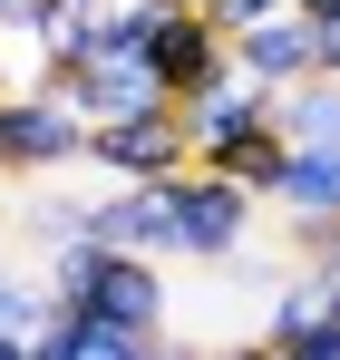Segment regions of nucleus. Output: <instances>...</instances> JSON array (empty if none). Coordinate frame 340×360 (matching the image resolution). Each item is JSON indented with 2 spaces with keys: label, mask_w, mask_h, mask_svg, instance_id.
<instances>
[{
  "label": "nucleus",
  "mask_w": 340,
  "mask_h": 360,
  "mask_svg": "<svg viewBox=\"0 0 340 360\" xmlns=\"http://www.w3.org/2000/svg\"><path fill=\"white\" fill-rule=\"evenodd\" d=\"M49 302H78L98 331H166L175 302H166V273H156V253H107L98 234H68L49 243Z\"/></svg>",
  "instance_id": "nucleus-1"
},
{
  "label": "nucleus",
  "mask_w": 340,
  "mask_h": 360,
  "mask_svg": "<svg viewBox=\"0 0 340 360\" xmlns=\"http://www.w3.org/2000/svg\"><path fill=\"white\" fill-rule=\"evenodd\" d=\"M88 166H107V185H166L195 166V136H185V108H136V117H98L88 127Z\"/></svg>",
  "instance_id": "nucleus-2"
},
{
  "label": "nucleus",
  "mask_w": 340,
  "mask_h": 360,
  "mask_svg": "<svg viewBox=\"0 0 340 360\" xmlns=\"http://www.w3.org/2000/svg\"><path fill=\"white\" fill-rule=\"evenodd\" d=\"M88 166V117L58 108L49 88H0V176H49Z\"/></svg>",
  "instance_id": "nucleus-3"
},
{
  "label": "nucleus",
  "mask_w": 340,
  "mask_h": 360,
  "mask_svg": "<svg viewBox=\"0 0 340 360\" xmlns=\"http://www.w3.org/2000/svg\"><path fill=\"white\" fill-rule=\"evenodd\" d=\"M58 108H78V117H136V108H166V78H156V59L146 49H88V59H68L39 78Z\"/></svg>",
  "instance_id": "nucleus-4"
},
{
  "label": "nucleus",
  "mask_w": 340,
  "mask_h": 360,
  "mask_svg": "<svg viewBox=\"0 0 340 360\" xmlns=\"http://www.w3.org/2000/svg\"><path fill=\"white\" fill-rule=\"evenodd\" d=\"M253 234V195L214 166H185L175 176V253H195V263H233Z\"/></svg>",
  "instance_id": "nucleus-5"
},
{
  "label": "nucleus",
  "mask_w": 340,
  "mask_h": 360,
  "mask_svg": "<svg viewBox=\"0 0 340 360\" xmlns=\"http://www.w3.org/2000/svg\"><path fill=\"white\" fill-rule=\"evenodd\" d=\"M146 59H156V78H166L175 108H185V98H214L224 78H243V68H233V39L195 10V0H185V10H166V30L146 39Z\"/></svg>",
  "instance_id": "nucleus-6"
},
{
  "label": "nucleus",
  "mask_w": 340,
  "mask_h": 360,
  "mask_svg": "<svg viewBox=\"0 0 340 360\" xmlns=\"http://www.w3.org/2000/svg\"><path fill=\"white\" fill-rule=\"evenodd\" d=\"M88 234L107 243V253H175V176L98 195V205H88Z\"/></svg>",
  "instance_id": "nucleus-7"
},
{
  "label": "nucleus",
  "mask_w": 340,
  "mask_h": 360,
  "mask_svg": "<svg viewBox=\"0 0 340 360\" xmlns=\"http://www.w3.org/2000/svg\"><path fill=\"white\" fill-rule=\"evenodd\" d=\"M233 68H243L253 88H273V98L301 88V78L321 68V59H311V20L282 10V20H263V30H233Z\"/></svg>",
  "instance_id": "nucleus-8"
},
{
  "label": "nucleus",
  "mask_w": 340,
  "mask_h": 360,
  "mask_svg": "<svg viewBox=\"0 0 340 360\" xmlns=\"http://www.w3.org/2000/svg\"><path fill=\"white\" fill-rule=\"evenodd\" d=\"M195 166H214V176H233L243 195H273L282 185V166H292V136H282V108L263 127H243V136H224V146H204Z\"/></svg>",
  "instance_id": "nucleus-9"
},
{
  "label": "nucleus",
  "mask_w": 340,
  "mask_h": 360,
  "mask_svg": "<svg viewBox=\"0 0 340 360\" xmlns=\"http://www.w3.org/2000/svg\"><path fill=\"white\" fill-rule=\"evenodd\" d=\"M273 108H282L273 88H253V78H224L214 98H185V136H195V156H204V146H224V136H243V127H263Z\"/></svg>",
  "instance_id": "nucleus-10"
},
{
  "label": "nucleus",
  "mask_w": 340,
  "mask_h": 360,
  "mask_svg": "<svg viewBox=\"0 0 340 360\" xmlns=\"http://www.w3.org/2000/svg\"><path fill=\"white\" fill-rule=\"evenodd\" d=\"M107 39V0H39V30H30V49L49 68H68V59H88Z\"/></svg>",
  "instance_id": "nucleus-11"
},
{
  "label": "nucleus",
  "mask_w": 340,
  "mask_h": 360,
  "mask_svg": "<svg viewBox=\"0 0 340 360\" xmlns=\"http://www.w3.org/2000/svg\"><path fill=\"white\" fill-rule=\"evenodd\" d=\"M273 205H282L292 224H301V214H340V146H292Z\"/></svg>",
  "instance_id": "nucleus-12"
},
{
  "label": "nucleus",
  "mask_w": 340,
  "mask_h": 360,
  "mask_svg": "<svg viewBox=\"0 0 340 360\" xmlns=\"http://www.w3.org/2000/svg\"><path fill=\"white\" fill-rule=\"evenodd\" d=\"M331 311H340V292L321 283V273H301V283H282V292H273V321H263V341H273V351H292V341H311Z\"/></svg>",
  "instance_id": "nucleus-13"
},
{
  "label": "nucleus",
  "mask_w": 340,
  "mask_h": 360,
  "mask_svg": "<svg viewBox=\"0 0 340 360\" xmlns=\"http://www.w3.org/2000/svg\"><path fill=\"white\" fill-rule=\"evenodd\" d=\"M282 136L292 146H340V78H301V88H282Z\"/></svg>",
  "instance_id": "nucleus-14"
},
{
  "label": "nucleus",
  "mask_w": 340,
  "mask_h": 360,
  "mask_svg": "<svg viewBox=\"0 0 340 360\" xmlns=\"http://www.w3.org/2000/svg\"><path fill=\"white\" fill-rule=\"evenodd\" d=\"M88 331H98V321H88L78 302H49V321L30 331V360H88Z\"/></svg>",
  "instance_id": "nucleus-15"
},
{
  "label": "nucleus",
  "mask_w": 340,
  "mask_h": 360,
  "mask_svg": "<svg viewBox=\"0 0 340 360\" xmlns=\"http://www.w3.org/2000/svg\"><path fill=\"white\" fill-rule=\"evenodd\" d=\"M39 321H49V283H20V273H0V331H10V341H30Z\"/></svg>",
  "instance_id": "nucleus-16"
},
{
  "label": "nucleus",
  "mask_w": 340,
  "mask_h": 360,
  "mask_svg": "<svg viewBox=\"0 0 340 360\" xmlns=\"http://www.w3.org/2000/svg\"><path fill=\"white\" fill-rule=\"evenodd\" d=\"M292 234H301V263H311V273L340 292V214H301Z\"/></svg>",
  "instance_id": "nucleus-17"
},
{
  "label": "nucleus",
  "mask_w": 340,
  "mask_h": 360,
  "mask_svg": "<svg viewBox=\"0 0 340 360\" xmlns=\"http://www.w3.org/2000/svg\"><path fill=\"white\" fill-rule=\"evenodd\" d=\"M195 10H204V20H214V30L233 39V30H263V20H282L292 0H195Z\"/></svg>",
  "instance_id": "nucleus-18"
},
{
  "label": "nucleus",
  "mask_w": 340,
  "mask_h": 360,
  "mask_svg": "<svg viewBox=\"0 0 340 360\" xmlns=\"http://www.w3.org/2000/svg\"><path fill=\"white\" fill-rule=\"evenodd\" d=\"M282 360H340V311H331V321H321V331H311V341H292Z\"/></svg>",
  "instance_id": "nucleus-19"
},
{
  "label": "nucleus",
  "mask_w": 340,
  "mask_h": 360,
  "mask_svg": "<svg viewBox=\"0 0 340 360\" xmlns=\"http://www.w3.org/2000/svg\"><path fill=\"white\" fill-rule=\"evenodd\" d=\"M311 59H321V78H340V20H311Z\"/></svg>",
  "instance_id": "nucleus-20"
},
{
  "label": "nucleus",
  "mask_w": 340,
  "mask_h": 360,
  "mask_svg": "<svg viewBox=\"0 0 340 360\" xmlns=\"http://www.w3.org/2000/svg\"><path fill=\"white\" fill-rule=\"evenodd\" d=\"M0 30H20V39H30V30H39V0H0Z\"/></svg>",
  "instance_id": "nucleus-21"
},
{
  "label": "nucleus",
  "mask_w": 340,
  "mask_h": 360,
  "mask_svg": "<svg viewBox=\"0 0 340 360\" xmlns=\"http://www.w3.org/2000/svg\"><path fill=\"white\" fill-rule=\"evenodd\" d=\"M214 360H282L273 341H233V351H214Z\"/></svg>",
  "instance_id": "nucleus-22"
},
{
  "label": "nucleus",
  "mask_w": 340,
  "mask_h": 360,
  "mask_svg": "<svg viewBox=\"0 0 340 360\" xmlns=\"http://www.w3.org/2000/svg\"><path fill=\"white\" fill-rule=\"evenodd\" d=\"M292 10H301V20H340V0H292Z\"/></svg>",
  "instance_id": "nucleus-23"
},
{
  "label": "nucleus",
  "mask_w": 340,
  "mask_h": 360,
  "mask_svg": "<svg viewBox=\"0 0 340 360\" xmlns=\"http://www.w3.org/2000/svg\"><path fill=\"white\" fill-rule=\"evenodd\" d=\"M0 360H30V341H10V331H0Z\"/></svg>",
  "instance_id": "nucleus-24"
},
{
  "label": "nucleus",
  "mask_w": 340,
  "mask_h": 360,
  "mask_svg": "<svg viewBox=\"0 0 340 360\" xmlns=\"http://www.w3.org/2000/svg\"><path fill=\"white\" fill-rule=\"evenodd\" d=\"M0 253H10V224H0Z\"/></svg>",
  "instance_id": "nucleus-25"
},
{
  "label": "nucleus",
  "mask_w": 340,
  "mask_h": 360,
  "mask_svg": "<svg viewBox=\"0 0 340 360\" xmlns=\"http://www.w3.org/2000/svg\"><path fill=\"white\" fill-rule=\"evenodd\" d=\"M0 88H10V78H0Z\"/></svg>",
  "instance_id": "nucleus-26"
}]
</instances>
